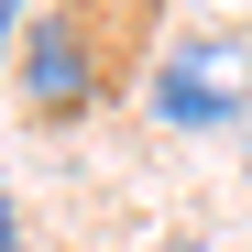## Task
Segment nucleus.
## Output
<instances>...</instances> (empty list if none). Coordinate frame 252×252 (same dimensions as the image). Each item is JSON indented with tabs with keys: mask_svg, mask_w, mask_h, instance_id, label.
Returning <instances> with one entry per match:
<instances>
[{
	"mask_svg": "<svg viewBox=\"0 0 252 252\" xmlns=\"http://www.w3.org/2000/svg\"><path fill=\"white\" fill-rule=\"evenodd\" d=\"M164 252H197V241H164Z\"/></svg>",
	"mask_w": 252,
	"mask_h": 252,
	"instance_id": "obj_4",
	"label": "nucleus"
},
{
	"mask_svg": "<svg viewBox=\"0 0 252 252\" xmlns=\"http://www.w3.org/2000/svg\"><path fill=\"white\" fill-rule=\"evenodd\" d=\"M0 252H22V220H11V187H0Z\"/></svg>",
	"mask_w": 252,
	"mask_h": 252,
	"instance_id": "obj_3",
	"label": "nucleus"
},
{
	"mask_svg": "<svg viewBox=\"0 0 252 252\" xmlns=\"http://www.w3.org/2000/svg\"><path fill=\"white\" fill-rule=\"evenodd\" d=\"M154 121H176V132L252 121V33H241V22H197V33H176L164 66H154Z\"/></svg>",
	"mask_w": 252,
	"mask_h": 252,
	"instance_id": "obj_1",
	"label": "nucleus"
},
{
	"mask_svg": "<svg viewBox=\"0 0 252 252\" xmlns=\"http://www.w3.org/2000/svg\"><path fill=\"white\" fill-rule=\"evenodd\" d=\"M88 99H99V44H88V22L66 0V11H44L22 33V110L33 121H77Z\"/></svg>",
	"mask_w": 252,
	"mask_h": 252,
	"instance_id": "obj_2",
	"label": "nucleus"
}]
</instances>
